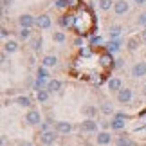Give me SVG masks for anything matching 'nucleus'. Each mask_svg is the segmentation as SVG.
Instances as JSON below:
<instances>
[{
	"label": "nucleus",
	"mask_w": 146,
	"mask_h": 146,
	"mask_svg": "<svg viewBox=\"0 0 146 146\" xmlns=\"http://www.w3.org/2000/svg\"><path fill=\"white\" fill-rule=\"evenodd\" d=\"M24 121H25V125H29V126H40L43 119H42V112L40 110H36V108H29L27 110V114L24 117Z\"/></svg>",
	"instance_id": "obj_1"
},
{
	"label": "nucleus",
	"mask_w": 146,
	"mask_h": 146,
	"mask_svg": "<svg viewBox=\"0 0 146 146\" xmlns=\"http://www.w3.org/2000/svg\"><path fill=\"white\" fill-rule=\"evenodd\" d=\"M78 128H80L81 133H98L99 132V121H96V119H83Z\"/></svg>",
	"instance_id": "obj_2"
},
{
	"label": "nucleus",
	"mask_w": 146,
	"mask_h": 146,
	"mask_svg": "<svg viewBox=\"0 0 146 146\" xmlns=\"http://www.w3.org/2000/svg\"><path fill=\"white\" fill-rule=\"evenodd\" d=\"M115 99H117V103H121V105L132 103V99H133V90H132L130 87H123L121 90L115 94Z\"/></svg>",
	"instance_id": "obj_3"
},
{
	"label": "nucleus",
	"mask_w": 146,
	"mask_h": 146,
	"mask_svg": "<svg viewBox=\"0 0 146 146\" xmlns=\"http://www.w3.org/2000/svg\"><path fill=\"white\" fill-rule=\"evenodd\" d=\"M130 76L133 80H141L146 76V61H135L130 69Z\"/></svg>",
	"instance_id": "obj_4"
},
{
	"label": "nucleus",
	"mask_w": 146,
	"mask_h": 146,
	"mask_svg": "<svg viewBox=\"0 0 146 146\" xmlns=\"http://www.w3.org/2000/svg\"><path fill=\"white\" fill-rule=\"evenodd\" d=\"M18 25L24 27V29H31V27L36 25V18L31 13H22L18 16Z\"/></svg>",
	"instance_id": "obj_5"
},
{
	"label": "nucleus",
	"mask_w": 146,
	"mask_h": 146,
	"mask_svg": "<svg viewBox=\"0 0 146 146\" xmlns=\"http://www.w3.org/2000/svg\"><path fill=\"white\" fill-rule=\"evenodd\" d=\"M58 132H52V130H47V132H42L40 133V141L43 146H52L56 141H58Z\"/></svg>",
	"instance_id": "obj_6"
},
{
	"label": "nucleus",
	"mask_w": 146,
	"mask_h": 146,
	"mask_svg": "<svg viewBox=\"0 0 146 146\" xmlns=\"http://www.w3.org/2000/svg\"><path fill=\"white\" fill-rule=\"evenodd\" d=\"M112 141H114V137H112V133L108 130H99L96 133V144L98 146H108Z\"/></svg>",
	"instance_id": "obj_7"
},
{
	"label": "nucleus",
	"mask_w": 146,
	"mask_h": 146,
	"mask_svg": "<svg viewBox=\"0 0 146 146\" xmlns=\"http://www.w3.org/2000/svg\"><path fill=\"white\" fill-rule=\"evenodd\" d=\"M72 130H74V126L69 121H56L54 123V132H58L60 135H69Z\"/></svg>",
	"instance_id": "obj_8"
},
{
	"label": "nucleus",
	"mask_w": 146,
	"mask_h": 146,
	"mask_svg": "<svg viewBox=\"0 0 146 146\" xmlns=\"http://www.w3.org/2000/svg\"><path fill=\"white\" fill-rule=\"evenodd\" d=\"M36 27H38V29H43V31L50 29V27H52V18H50L47 13L38 15L36 16Z\"/></svg>",
	"instance_id": "obj_9"
},
{
	"label": "nucleus",
	"mask_w": 146,
	"mask_h": 146,
	"mask_svg": "<svg viewBox=\"0 0 146 146\" xmlns=\"http://www.w3.org/2000/svg\"><path fill=\"white\" fill-rule=\"evenodd\" d=\"M114 13L117 16H123V15H126L128 11H130V2L128 0H115V4H114Z\"/></svg>",
	"instance_id": "obj_10"
},
{
	"label": "nucleus",
	"mask_w": 146,
	"mask_h": 146,
	"mask_svg": "<svg viewBox=\"0 0 146 146\" xmlns=\"http://www.w3.org/2000/svg\"><path fill=\"white\" fill-rule=\"evenodd\" d=\"M106 88H108V92L112 94H117L123 88V81H121V78H117V76H112L108 81H106Z\"/></svg>",
	"instance_id": "obj_11"
},
{
	"label": "nucleus",
	"mask_w": 146,
	"mask_h": 146,
	"mask_svg": "<svg viewBox=\"0 0 146 146\" xmlns=\"http://www.w3.org/2000/svg\"><path fill=\"white\" fill-rule=\"evenodd\" d=\"M99 112L103 115H115V108H114V105H112V101H108V99H103V101H101Z\"/></svg>",
	"instance_id": "obj_12"
},
{
	"label": "nucleus",
	"mask_w": 146,
	"mask_h": 146,
	"mask_svg": "<svg viewBox=\"0 0 146 146\" xmlns=\"http://www.w3.org/2000/svg\"><path fill=\"white\" fill-rule=\"evenodd\" d=\"M98 110L99 108H96V105H83L81 106V115L85 117V119H94L96 114H98Z\"/></svg>",
	"instance_id": "obj_13"
},
{
	"label": "nucleus",
	"mask_w": 146,
	"mask_h": 146,
	"mask_svg": "<svg viewBox=\"0 0 146 146\" xmlns=\"http://www.w3.org/2000/svg\"><path fill=\"white\" fill-rule=\"evenodd\" d=\"M123 35V25L121 24H112L108 27V36H110V40H119Z\"/></svg>",
	"instance_id": "obj_14"
},
{
	"label": "nucleus",
	"mask_w": 146,
	"mask_h": 146,
	"mask_svg": "<svg viewBox=\"0 0 146 146\" xmlns=\"http://www.w3.org/2000/svg\"><path fill=\"white\" fill-rule=\"evenodd\" d=\"M141 38H139V36H130V38H128V40H126V49L128 50H130V52H135V50L139 49V45H141Z\"/></svg>",
	"instance_id": "obj_15"
},
{
	"label": "nucleus",
	"mask_w": 146,
	"mask_h": 146,
	"mask_svg": "<svg viewBox=\"0 0 146 146\" xmlns=\"http://www.w3.org/2000/svg\"><path fill=\"white\" fill-rule=\"evenodd\" d=\"M42 65L47 67V69H54V67H58V58L54 54H47V56H43Z\"/></svg>",
	"instance_id": "obj_16"
},
{
	"label": "nucleus",
	"mask_w": 146,
	"mask_h": 146,
	"mask_svg": "<svg viewBox=\"0 0 146 146\" xmlns=\"http://www.w3.org/2000/svg\"><path fill=\"white\" fill-rule=\"evenodd\" d=\"M106 52H110V54H117L121 50V40H110V42H106Z\"/></svg>",
	"instance_id": "obj_17"
},
{
	"label": "nucleus",
	"mask_w": 146,
	"mask_h": 146,
	"mask_svg": "<svg viewBox=\"0 0 146 146\" xmlns=\"http://www.w3.org/2000/svg\"><path fill=\"white\" fill-rule=\"evenodd\" d=\"M4 52H7V54H15V52H18V42H15V40H7V42H4Z\"/></svg>",
	"instance_id": "obj_18"
},
{
	"label": "nucleus",
	"mask_w": 146,
	"mask_h": 146,
	"mask_svg": "<svg viewBox=\"0 0 146 146\" xmlns=\"http://www.w3.org/2000/svg\"><path fill=\"white\" fill-rule=\"evenodd\" d=\"M15 103L18 106H22V108H31V106H33V101H31L29 96H16Z\"/></svg>",
	"instance_id": "obj_19"
},
{
	"label": "nucleus",
	"mask_w": 146,
	"mask_h": 146,
	"mask_svg": "<svg viewBox=\"0 0 146 146\" xmlns=\"http://www.w3.org/2000/svg\"><path fill=\"white\" fill-rule=\"evenodd\" d=\"M126 125V119H121V117L114 115V119H110V130H123Z\"/></svg>",
	"instance_id": "obj_20"
},
{
	"label": "nucleus",
	"mask_w": 146,
	"mask_h": 146,
	"mask_svg": "<svg viewBox=\"0 0 146 146\" xmlns=\"http://www.w3.org/2000/svg\"><path fill=\"white\" fill-rule=\"evenodd\" d=\"M115 146H133V141L126 133H121V135L115 137Z\"/></svg>",
	"instance_id": "obj_21"
},
{
	"label": "nucleus",
	"mask_w": 146,
	"mask_h": 146,
	"mask_svg": "<svg viewBox=\"0 0 146 146\" xmlns=\"http://www.w3.org/2000/svg\"><path fill=\"white\" fill-rule=\"evenodd\" d=\"M74 22H76L74 15H63V16H60V25L61 27H72V25H74Z\"/></svg>",
	"instance_id": "obj_22"
},
{
	"label": "nucleus",
	"mask_w": 146,
	"mask_h": 146,
	"mask_svg": "<svg viewBox=\"0 0 146 146\" xmlns=\"http://www.w3.org/2000/svg\"><path fill=\"white\" fill-rule=\"evenodd\" d=\"M61 81L60 80H49V83H47V90L52 94V92H61Z\"/></svg>",
	"instance_id": "obj_23"
},
{
	"label": "nucleus",
	"mask_w": 146,
	"mask_h": 146,
	"mask_svg": "<svg viewBox=\"0 0 146 146\" xmlns=\"http://www.w3.org/2000/svg\"><path fill=\"white\" fill-rule=\"evenodd\" d=\"M50 38H52L54 43H65V42H67V35H65V33H61V31L50 33Z\"/></svg>",
	"instance_id": "obj_24"
},
{
	"label": "nucleus",
	"mask_w": 146,
	"mask_h": 146,
	"mask_svg": "<svg viewBox=\"0 0 146 146\" xmlns=\"http://www.w3.org/2000/svg\"><path fill=\"white\" fill-rule=\"evenodd\" d=\"M114 0H98V7L101 11H110V9H114Z\"/></svg>",
	"instance_id": "obj_25"
},
{
	"label": "nucleus",
	"mask_w": 146,
	"mask_h": 146,
	"mask_svg": "<svg viewBox=\"0 0 146 146\" xmlns=\"http://www.w3.org/2000/svg\"><path fill=\"white\" fill-rule=\"evenodd\" d=\"M114 61L115 60H112V54L110 52H106V54H103L99 58V63L103 65V67H114Z\"/></svg>",
	"instance_id": "obj_26"
},
{
	"label": "nucleus",
	"mask_w": 146,
	"mask_h": 146,
	"mask_svg": "<svg viewBox=\"0 0 146 146\" xmlns=\"http://www.w3.org/2000/svg\"><path fill=\"white\" fill-rule=\"evenodd\" d=\"M49 96H50V92L47 90V88H42V90H36V99L40 101V103H47V101H49Z\"/></svg>",
	"instance_id": "obj_27"
},
{
	"label": "nucleus",
	"mask_w": 146,
	"mask_h": 146,
	"mask_svg": "<svg viewBox=\"0 0 146 146\" xmlns=\"http://www.w3.org/2000/svg\"><path fill=\"white\" fill-rule=\"evenodd\" d=\"M47 80H42V78H36L35 80V85H33V90H42V88H47Z\"/></svg>",
	"instance_id": "obj_28"
},
{
	"label": "nucleus",
	"mask_w": 146,
	"mask_h": 146,
	"mask_svg": "<svg viewBox=\"0 0 146 146\" xmlns=\"http://www.w3.org/2000/svg\"><path fill=\"white\" fill-rule=\"evenodd\" d=\"M16 35H18V38L22 42H27L31 38V29H24V27H20V31L16 33Z\"/></svg>",
	"instance_id": "obj_29"
},
{
	"label": "nucleus",
	"mask_w": 146,
	"mask_h": 146,
	"mask_svg": "<svg viewBox=\"0 0 146 146\" xmlns=\"http://www.w3.org/2000/svg\"><path fill=\"white\" fill-rule=\"evenodd\" d=\"M43 45V40H42V36H38V38H35V40H33V52H40V50L43 49L42 47Z\"/></svg>",
	"instance_id": "obj_30"
},
{
	"label": "nucleus",
	"mask_w": 146,
	"mask_h": 146,
	"mask_svg": "<svg viewBox=\"0 0 146 146\" xmlns=\"http://www.w3.org/2000/svg\"><path fill=\"white\" fill-rule=\"evenodd\" d=\"M36 78H42V80H49V70H47V67H43L40 65L36 69Z\"/></svg>",
	"instance_id": "obj_31"
},
{
	"label": "nucleus",
	"mask_w": 146,
	"mask_h": 146,
	"mask_svg": "<svg viewBox=\"0 0 146 146\" xmlns=\"http://www.w3.org/2000/svg\"><path fill=\"white\" fill-rule=\"evenodd\" d=\"M135 24H137L139 27H144V29H146V11H141V13L137 15Z\"/></svg>",
	"instance_id": "obj_32"
},
{
	"label": "nucleus",
	"mask_w": 146,
	"mask_h": 146,
	"mask_svg": "<svg viewBox=\"0 0 146 146\" xmlns=\"http://www.w3.org/2000/svg\"><path fill=\"white\" fill-rule=\"evenodd\" d=\"M69 5H70V0H56V2H54L56 9H67Z\"/></svg>",
	"instance_id": "obj_33"
},
{
	"label": "nucleus",
	"mask_w": 146,
	"mask_h": 146,
	"mask_svg": "<svg viewBox=\"0 0 146 146\" xmlns=\"http://www.w3.org/2000/svg\"><path fill=\"white\" fill-rule=\"evenodd\" d=\"M94 45H103V38L101 36H90V47Z\"/></svg>",
	"instance_id": "obj_34"
},
{
	"label": "nucleus",
	"mask_w": 146,
	"mask_h": 146,
	"mask_svg": "<svg viewBox=\"0 0 146 146\" xmlns=\"http://www.w3.org/2000/svg\"><path fill=\"white\" fill-rule=\"evenodd\" d=\"M123 65H125V60H121V58H117V60L114 61V67H112V69H115V70H119V69H123Z\"/></svg>",
	"instance_id": "obj_35"
},
{
	"label": "nucleus",
	"mask_w": 146,
	"mask_h": 146,
	"mask_svg": "<svg viewBox=\"0 0 146 146\" xmlns=\"http://www.w3.org/2000/svg\"><path fill=\"white\" fill-rule=\"evenodd\" d=\"M99 128H101V130H108V128H110V121L108 119H101L99 121Z\"/></svg>",
	"instance_id": "obj_36"
},
{
	"label": "nucleus",
	"mask_w": 146,
	"mask_h": 146,
	"mask_svg": "<svg viewBox=\"0 0 146 146\" xmlns=\"http://www.w3.org/2000/svg\"><path fill=\"white\" fill-rule=\"evenodd\" d=\"M13 5V0H2V9H7Z\"/></svg>",
	"instance_id": "obj_37"
},
{
	"label": "nucleus",
	"mask_w": 146,
	"mask_h": 146,
	"mask_svg": "<svg viewBox=\"0 0 146 146\" xmlns=\"http://www.w3.org/2000/svg\"><path fill=\"white\" fill-rule=\"evenodd\" d=\"M133 4H135L137 7H143V5H146V0H133Z\"/></svg>",
	"instance_id": "obj_38"
},
{
	"label": "nucleus",
	"mask_w": 146,
	"mask_h": 146,
	"mask_svg": "<svg viewBox=\"0 0 146 146\" xmlns=\"http://www.w3.org/2000/svg\"><path fill=\"white\" fill-rule=\"evenodd\" d=\"M117 117H121V119H128V114H125V112H115Z\"/></svg>",
	"instance_id": "obj_39"
},
{
	"label": "nucleus",
	"mask_w": 146,
	"mask_h": 146,
	"mask_svg": "<svg viewBox=\"0 0 146 146\" xmlns=\"http://www.w3.org/2000/svg\"><path fill=\"white\" fill-rule=\"evenodd\" d=\"M5 63H7V52L2 50V65H5Z\"/></svg>",
	"instance_id": "obj_40"
},
{
	"label": "nucleus",
	"mask_w": 146,
	"mask_h": 146,
	"mask_svg": "<svg viewBox=\"0 0 146 146\" xmlns=\"http://www.w3.org/2000/svg\"><path fill=\"white\" fill-rule=\"evenodd\" d=\"M0 35H2V38H7V35H9V31L5 29V27H2V33H0Z\"/></svg>",
	"instance_id": "obj_41"
},
{
	"label": "nucleus",
	"mask_w": 146,
	"mask_h": 146,
	"mask_svg": "<svg viewBox=\"0 0 146 146\" xmlns=\"http://www.w3.org/2000/svg\"><path fill=\"white\" fill-rule=\"evenodd\" d=\"M18 146H33V144H31L29 141H20V143H18Z\"/></svg>",
	"instance_id": "obj_42"
},
{
	"label": "nucleus",
	"mask_w": 146,
	"mask_h": 146,
	"mask_svg": "<svg viewBox=\"0 0 146 146\" xmlns=\"http://www.w3.org/2000/svg\"><path fill=\"white\" fill-rule=\"evenodd\" d=\"M141 40H143V42H144V43H146V29H144V31H143V33H141Z\"/></svg>",
	"instance_id": "obj_43"
},
{
	"label": "nucleus",
	"mask_w": 146,
	"mask_h": 146,
	"mask_svg": "<svg viewBox=\"0 0 146 146\" xmlns=\"http://www.w3.org/2000/svg\"><path fill=\"white\" fill-rule=\"evenodd\" d=\"M74 45H76V47L81 45V40H80V38H76V40H74Z\"/></svg>",
	"instance_id": "obj_44"
},
{
	"label": "nucleus",
	"mask_w": 146,
	"mask_h": 146,
	"mask_svg": "<svg viewBox=\"0 0 146 146\" xmlns=\"http://www.w3.org/2000/svg\"><path fill=\"white\" fill-rule=\"evenodd\" d=\"M144 94H146V87H144Z\"/></svg>",
	"instance_id": "obj_45"
}]
</instances>
